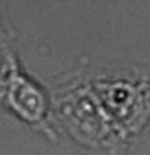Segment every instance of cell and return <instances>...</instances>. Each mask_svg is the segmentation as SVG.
Segmentation results:
<instances>
[{
  "mask_svg": "<svg viewBox=\"0 0 150 155\" xmlns=\"http://www.w3.org/2000/svg\"><path fill=\"white\" fill-rule=\"evenodd\" d=\"M91 86L106 116L131 145L150 123V65L89 69Z\"/></svg>",
  "mask_w": 150,
  "mask_h": 155,
  "instance_id": "cell-2",
  "label": "cell"
},
{
  "mask_svg": "<svg viewBox=\"0 0 150 155\" xmlns=\"http://www.w3.org/2000/svg\"><path fill=\"white\" fill-rule=\"evenodd\" d=\"M11 25L2 19V75L0 98L4 108L50 143L58 141L51 118L50 93L23 69L15 50Z\"/></svg>",
  "mask_w": 150,
  "mask_h": 155,
  "instance_id": "cell-3",
  "label": "cell"
},
{
  "mask_svg": "<svg viewBox=\"0 0 150 155\" xmlns=\"http://www.w3.org/2000/svg\"><path fill=\"white\" fill-rule=\"evenodd\" d=\"M89 69L88 60L83 57L48 91L52 123L98 155H130L132 145L106 116L91 86Z\"/></svg>",
  "mask_w": 150,
  "mask_h": 155,
  "instance_id": "cell-1",
  "label": "cell"
}]
</instances>
